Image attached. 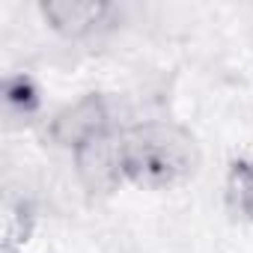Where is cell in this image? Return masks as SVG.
<instances>
[{"label": "cell", "mask_w": 253, "mask_h": 253, "mask_svg": "<svg viewBox=\"0 0 253 253\" xmlns=\"http://www.w3.org/2000/svg\"><path fill=\"white\" fill-rule=\"evenodd\" d=\"M119 173L143 191H167L194 179L200 167L197 137L179 122L149 119L119 131L116 140Z\"/></svg>", "instance_id": "obj_1"}, {"label": "cell", "mask_w": 253, "mask_h": 253, "mask_svg": "<svg viewBox=\"0 0 253 253\" xmlns=\"http://www.w3.org/2000/svg\"><path fill=\"white\" fill-rule=\"evenodd\" d=\"M113 131L110 125V110L107 104L98 98V95H84L78 98L75 104H69L66 110H60L54 116V125H51V134L60 146L66 149H81L84 143H89L92 137H101Z\"/></svg>", "instance_id": "obj_2"}, {"label": "cell", "mask_w": 253, "mask_h": 253, "mask_svg": "<svg viewBox=\"0 0 253 253\" xmlns=\"http://www.w3.org/2000/svg\"><path fill=\"white\" fill-rule=\"evenodd\" d=\"M39 15L63 39H86L107 24L110 6L101 0H45L39 3Z\"/></svg>", "instance_id": "obj_3"}, {"label": "cell", "mask_w": 253, "mask_h": 253, "mask_svg": "<svg viewBox=\"0 0 253 253\" xmlns=\"http://www.w3.org/2000/svg\"><path fill=\"white\" fill-rule=\"evenodd\" d=\"M39 86L30 75H9L3 84V104L12 116H33L39 110Z\"/></svg>", "instance_id": "obj_4"}, {"label": "cell", "mask_w": 253, "mask_h": 253, "mask_svg": "<svg viewBox=\"0 0 253 253\" xmlns=\"http://www.w3.org/2000/svg\"><path fill=\"white\" fill-rule=\"evenodd\" d=\"M229 200L241 217L253 223V158L235 161L229 170Z\"/></svg>", "instance_id": "obj_5"}]
</instances>
